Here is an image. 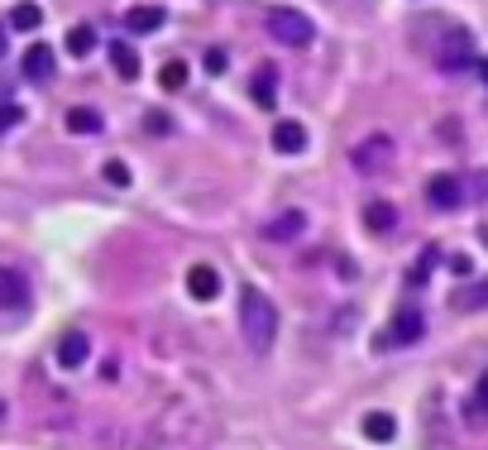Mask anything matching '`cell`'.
Instances as JSON below:
<instances>
[{
	"label": "cell",
	"instance_id": "7402d4cb",
	"mask_svg": "<svg viewBox=\"0 0 488 450\" xmlns=\"http://www.w3.org/2000/svg\"><path fill=\"white\" fill-rule=\"evenodd\" d=\"M187 77H192V73H187V63H182V58L163 63V73H159V81H163L168 91H182V87H187Z\"/></svg>",
	"mask_w": 488,
	"mask_h": 450
},
{
	"label": "cell",
	"instance_id": "8992f818",
	"mask_svg": "<svg viewBox=\"0 0 488 450\" xmlns=\"http://www.w3.org/2000/svg\"><path fill=\"white\" fill-rule=\"evenodd\" d=\"M187 292H192L197 302H216L221 298V274L211 264H192L187 268Z\"/></svg>",
	"mask_w": 488,
	"mask_h": 450
},
{
	"label": "cell",
	"instance_id": "9a60e30c",
	"mask_svg": "<svg viewBox=\"0 0 488 450\" xmlns=\"http://www.w3.org/2000/svg\"><path fill=\"white\" fill-rule=\"evenodd\" d=\"M67 135H101V111H91V105H73V111L63 115Z\"/></svg>",
	"mask_w": 488,
	"mask_h": 450
},
{
	"label": "cell",
	"instance_id": "ba28073f",
	"mask_svg": "<svg viewBox=\"0 0 488 450\" xmlns=\"http://www.w3.org/2000/svg\"><path fill=\"white\" fill-rule=\"evenodd\" d=\"M87 354H91L87 330H67V336L58 340V364H63V369H77V364H87Z\"/></svg>",
	"mask_w": 488,
	"mask_h": 450
},
{
	"label": "cell",
	"instance_id": "cb8c5ba5",
	"mask_svg": "<svg viewBox=\"0 0 488 450\" xmlns=\"http://www.w3.org/2000/svg\"><path fill=\"white\" fill-rule=\"evenodd\" d=\"M144 129H153V135H168V129H173V115H168V111H149V115H144Z\"/></svg>",
	"mask_w": 488,
	"mask_h": 450
},
{
	"label": "cell",
	"instance_id": "6da1fadb",
	"mask_svg": "<svg viewBox=\"0 0 488 450\" xmlns=\"http://www.w3.org/2000/svg\"><path fill=\"white\" fill-rule=\"evenodd\" d=\"M240 330H244V340L254 350H268L273 336H278V312H273V302L259 288L240 292Z\"/></svg>",
	"mask_w": 488,
	"mask_h": 450
},
{
	"label": "cell",
	"instance_id": "277c9868",
	"mask_svg": "<svg viewBox=\"0 0 488 450\" xmlns=\"http://www.w3.org/2000/svg\"><path fill=\"white\" fill-rule=\"evenodd\" d=\"M426 201H431L436 211H460L464 206V182L455 173H436L431 182H426Z\"/></svg>",
	"mask_w": 488,
	"mask_h": 450
},
{
	"label": "cell",
	"instance_id": "ac0fdd59",
	"mask_svg": "<svg viewBox=\"0 0 488 450\" xmlns=\"http://www.w3.org/2000/svg\"><path fill=\"white\" fill-rule=\"evenodd\" d=\"M254 101L268 105V111L278 105V73H273V67H259L254 73Z\"/></svg>",
	"mask_w": 488,
	"mask_h": 450
},
{
	"label": "cell",
	"instance_id": "4dcf8cb0",
	"mask_svg": "<svg viewBox=\"0 0 488 450\" xmlns=\"http://www.w3.org/2000/svg\"><path fill=\"white\" fill-rule=\"evenodd\" d=\"M0 417H5V402H0Z\"/></svg>",
	"mask_w": 488,
	"mask_h": 450
},
{
	"label": "cell",
	"instance_id": "d4e9b609",
	"mask_svg": "<svg viewBox=\"0 0 488 450\" xmlns=\"http://www.w3.org/2000/svg\"><path fill=\"white\" fill-rule=\"evenodd\" d=\"M105 182H115V187H129V168H125L120 159H111V163H105Z\"/></svg>",
	"mask_w": 488,
	"mask_h": 450
},
{
	"label": "cell",
	"instance_id": "e0dca14e",
	"mask_svg": "<svg viewBox=\"0 0 488 450\" xmlns=\"http://www.w3.org/2000/svg\"><path fill=\"white\" fill-rule=\"evenodd\" d=\"M63 49L73 58H87L91 49H97V29H91V25H73V29H67V39H63Z\"/></svg>",
	"mask_w": 488,
	"mask_h": 450
},
{
	"label": "cell",
	"instance_id": "9c48e42d",
	"mask_svg": "<svg viewBox=\"0 0 488 450\" xmlns=\"http://www.w3.org/2000/svg\"><path fill=\"white\" fill-rule=\"evenodd\" d=\"M273 149L278 153H302L306 149V125L302 120H273Z\"/></svg>",
	"mask_w": 488,
	"mask_h": 450
},
{
	"label": "cell",
	"instance_id": "1f68e13d",
	"mask_svg": "<svg viewBox=\"0 0 488 450\" xmlns=\"http://www.w3.org/2000/svg\"><path fill=\"white\" fill-rule=\"evenodd\" d=\"M484 244H488V230H484Z\"/></svg>",
	"mask_w": 488,
	"mask_h": 450
},
{
	"label": "cell",
	"instance_id": "3957f363",
	"mask_svg": "<svg viewBox=\"0 0 488 450\" xmlns=\"http://www.w3.org/2000/svg\"><path fill=\"white\" fill-rule=\"evenodd\" d=\"M436 63L445 67V73H460V67H474V39L464 29H450L445 43L436 49Z\"/></svg>",
	"mask_w": 488,
	"mask_h": 450
},
{
	"label": "cell",
	"instance_id": "44dd1931",
	"mask_svg": "<svg viewBox=\"0 0 488 450\" xmlns=\"http://www.w3.org/2000/svg\"><path fill=\"white\" fill-rule=\"evenodd\" d=\"M484 412H488V369L479 374V384H474V398L464 402V417H469V422H479Z\"/></svg>",
	"mask_w": 488,
	"mask_h": 450
},
{
	"label": "cell",
	"instance_id": "8fae6325",
	"mask_svg": "<svg viewBox=\"0 0 488 450\" xmlns=\"http://www.w3.org/2000/svg\"><path fill=\"white\" fill-rule=\"evenodd\" d=\"M388 153H392V139L378 135V139H368V144L354 149V168H360V173H374V168H383Z\"/></svg>",
	"mask_w": 488,
	"mask_h": 450
},
{
	"label": "cell",
	"instance_id": "5bb4252c",
	"mask_svg": "<svg viewBox=\"0 0 488 450\" xmlns=\"http://www.w3.org/2000/svg\"><path fill=\"white\" fill-rule=\"evenodd\" d=\"M364 225H368L374 235L398 230V206H392V201H368V206H364Z\"/></svg>",
	"mask_w": 488,
	"mask_h": 450
},
{
	"label": "cell",
	"instance_id": "f1b7e54d",
	"mask_svg": "<svg viewBox=\"0 0 488 450\" xmlns=\"http://www.w3.org/2000/svg\"><path fill=\"white\" fill-rule=\"evenodd\" d=\"M474 67H479V77H484V87H488V58H479Z\"/></svg>",
	"mask_w": 488,
	"mask_h": 450
},
{
	"label": "cell",
	"instance_id": "7c38bea8",
	"mask_svg": "<svg viewBox=\"0 0 488 450\" xmlns=\"http://www.w3.org/2000/svg\"><path fill=\"white\" fill-rule=\"evenodd\" d=\"M163 19H168L163 5H135L125 15V25H129V34H153V29H163Z\"/></svg>",
	"mask_w": 488,
	"mask_h": 450
},
{
	"label": "cell",
	"instance_id": "4fadbf2b",
	"mask_svg": "<svg viewBox=\"0 0 488 450\" xmlns=\"http://www.w3.org/2000/svg\"><path fill=\"white\" fill-rule=\"evenodd\" d=\"M25 77H29V81H49V77H53V49H49V43H29V53H25Z\"/></svg>",
	"mask_w": 488,
	"mask_h": 450
},
{
	"label": "cell",
	"instance_id": "d6986e66",
	"mask_svg": "<svg viewBox=\"0 0 488 450\" xmlns=\"http://www.w3.org/2000/svg\"><path fill=\"white\" fill-rule=\"evenodd\" d=\"M364 436H368V441H392V436H398V422H392L388 412H368V417H364Z\"/></svg>",
	"mask_w": 488,
	"mask_h": 450
},
{
	"label": "cell",
	"instance_id": "30bf717a",
	"mask_svg": "<svg viewBox=\"0 0 488 450\" xmlns=\"http://www.w3.org/2000/svg\"><path fill=\"white\" fill-rule=\"evenodd\" d=\"M302 230H306V216H302V211H283V216H273V221L264 225V235H268L273 244H283V240H297V235H302Z\"/></svg>",
	"mask_w": 488,
	"mask_h": 450
},
{
	"label": "cell",
	"instance_id": "2e32d148",
	"mask_svg": "<svg viewBox=\"0 0 488 450\" xmlns=\"http://www.w3.org/2000/svg\"><path fill=\"white\" fill-rule=\"evenodd\" d=\"M111 67L120 73V81H135V77H139V53L129 49V43L115 39V43H111Z\"/></svg>",
	"mask_w": 488,
	"mask_h": 450
},
{
	"label": "cell",
	"instance_id": "484cf974",
	"mask_svg": "<svg viewBox=\"0 0 488 450\" xmlns=\"http://www.w3.org/2000/svg\"><path fill=\"white\" fill-rule=\"evenodd\" d=\"M19 120H25V111H19V105H0V135H5V129H15Z\"/></svg>",
	"mask_w": 488,
	"mask_h": 450
},
{
	"label": "cell",
	"instance_id": "5b68a950",
	"mask_svg": "<svg viewBox=\"0 0 488 450\" xmlns=\"http://www.w3.org/2000/svg\"><path fill=\"white\" fill-rule=\"evenodd\" d=\"M422 336H426V316L416 312V306H402V312L392 316V326H388L383 345H416Z\"/></svg>",
	"mask_w": 488,
	"mask_h": 450
},
{
	"label": "cell",
	"instance_id": "4316f807",
	"mask_svg": "<svg viewBox=\"0 0 488 450\" xmlns=\"http://www.w3.org/2000/svg\"><path fill=\"white\" fill-rule=\"evenodd\" d=\"M225 67H230V58H225L221 49H211L206 53V73H225Z\"/></svg>",
	"mask_w": 488,
	"mask_h": 450
},
{
	"label": "cell",
	"instance_id": "7a4b0ae2",
	"mask_svg": "<svg viewBox=\"0 0 488 450\" xmlns=\"http://www.w3.org/2000/svg\"><path fill=\"white\" fill-rule=\"evenodd\" d=\"M264 25L273 34V43H288V49H306V43L316 39V25L302 15V10H292V5H273L264 15Z\"/></svg>",
	"mask_w": 488,
	"mask_h": 450
},
{
	"label": "cell",
	"instance_id": "ffe728a7",
	"mask_svg": "<svg viewBox=\"0 0 488 450\" xmlns=\"http://www.w3.org/2000/svg\"><path fill=\"white\" fill-rule=\"evenodd\" d=\"M39 25H43V10H39V5H29V0H25V5H15V10H10V29L34 34Z\"/></svg>",
	"mask_w": 488,
	"mask_h": 450
},
{
	"label": "cell",
	"instance_id": "f546056e",
	"mask_svg": "<svg viewBox=\"0 0 488 450\" xmlns=\"http://www.w3.org/2000/svg\"><path fill=\"white\" fill-rule=\"evenodd\" d=\"M5 49H10V43H5V25H0V58H5Z\"/></svg>",
	"mask_w": 488,
	"mask_h": 450
},
{
	"label": "cell",
	"instance_id": "52a82bcc",
	"mask_svg": "<svg viewBox=\"0 0 488 450\" xmlns=\"http://www.w3.org/2000/svg\"><path fill=\"white\" fill-rule=\"evenodd\" d=\"M0 306H5V312L29 306V278H25V274H15V268H0Z\"/></svg>",
	"mask_w": 488,
	"mask_h": 450
},
{
	"label": "cell",
	"instance_id": "603a6c76",
	"mask_svg": "<svg viewBox=\"0 0 488 450\" xmlns=\"http://www.w3.org/2000/svg\"><path fill=\"white\" fill-rule=\"evenodd\" d=\"M455 306H469V312H479V306H488V278H479L474 288L455 292Z\"/></svg>",
	"mask_w": 488,
	"mask_h": 450
},
{
	"label": "cell",
	"instance_id": "83f0119b",
	"mask_svg": "<svg viewBox=\"0 0 488 450\" xmlns=\"http://www.w3.org/2000/svg\"><path fill=\"white\" fill-rule=\"evenodd\" d=\"M450 268H455L460 278H469V274H474V264H469V259H464V254H455V264H450Z\"/></svg>",
	"mask_w": 488,
	"mask_h": 450
}]
</instances>
